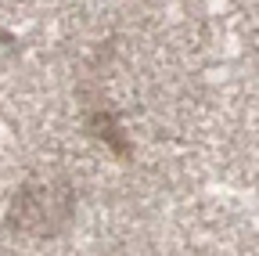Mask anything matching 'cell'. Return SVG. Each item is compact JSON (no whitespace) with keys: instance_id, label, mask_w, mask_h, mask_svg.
Returning <instances> with one entry per match:
<instances>
[{"instance_id":"obj_1","label":"cell","mask_w":259,"mask_h":256,"mask_svg":"<svg viewBox=\"0 0 259 256\" xmlns=\"http://www.w3.org/2000/svg\"><path fill=\"white\" fill-rule=\"evenodd\" d=\"M76 216V188L69 180H29L8 206V231L29 238H58Z\"/></svg>"},{"instance_id":"obj_2","label":"cell","mask_w":259,"mask_h":256,"mask_svg":"<svg viewBox=\"0 0 259 256\" xmlns=\"http://www.w3.org/2000/svg\"><path fill=\"white\" fill-rule=\"evenodd\" d=\"M83 126H87V134H90L94 141H101L115 159H122V163H130V159H134V144H130V137L122 134V126H119V119H115L112 108L90 105L87 116H83Z\"/></svg>"}]
</instances>
